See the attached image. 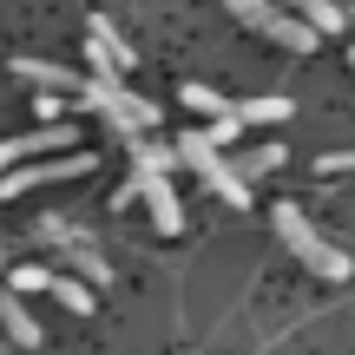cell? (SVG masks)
Here are the masks:
<instances>
[{
  "label": "cell",
  "instance_id": "cell-12",
  "mask_svg": "<svg viewBox=\"0 0 355 355\" xmlns=\"http://www.w3.org/2000/svg\"><path fill=\"white\" fill-rule=\"evenodd\" d=\"M0 322H7V336L20 349H40V322L20 309V290H0Z\"/></svg>",
  "mask_w": 355,
  "mask_h": 355
},
{
  "label": "cell",
  "instance_id": "cell-7",
  "mask_svg": "<svg viewBox=\"0 0 355 355\" xmlns=\"http://www.w3.org/2000/svg\"><path fill=\"white\" fill-rule=\"evenodd\" d=\"M86 60H92V73H132V46H125V33H119L105 13H92V26H86Z\"/></svg>",
  "mask_w": 355,
  "mask_h": 355
},
{
  "label": "cell",
  "instance_id": "cell-10",
  "mask_svg": "<svg viewBox=\"0 0 355 355\" xmlns=\"http://www.w3.org/2000/svg\"><path fill=\"white\" fill-rule=\"evenodd\" d=\"M263 33L277 40L283 53H309V46H316V26H309V20H296V13H270V26H263Z\"/></svg>",
  "mask_w": 355,
  "mask_h": 355
},
{
  "label": "cell",
  "instance_id": "cell-19",
  "mask_svg": "<svg viewBox=\"0 0 355 355\" xmlns=\"http://www.w3.org/2000/svg\"><path fill=\"white\" fill-rule=\"evenodd\" d=\"M204 139H211L217 152H224V145H237V139H243V119H237V112H224V119H211V132H204Z\"/></svg>",
  "mask_w": 355,
  "mask_h": 355
},
{
  "label": "cell",
  "instance_id": "cell-2",
  "mask_svg": "<svg viewBox=\"0 0 355 355\" xmlns=\"http://www.w3.org/2000/svg\"><path fill=\"white\" fill-rule=\"evenodd\" d=\"M178 165H191L204 178V184L217 191V198L230 204V211H250V178L237 171V158H224L204 132H178Z\"/></svg>",
  "mask_w": 355,
  "mask_h": 355
},
{
  "label": "cell",
  "instance_id": "cell-14",
  "mask_svg": "<svg viewBox=\"0 0 355 355\" xmlns=\"http://www.w3.org/2000/svg\"><path fill=\"white\" fill-rule=\"evenodd\" d=\"M303 20L316 26V40H336V33L349 26V13L336 7V0H303Z\"/></svg>",
  "mask_w": 355,
  "mask_h": 355
},
{
  "label": "cell",
  "instance_id": "cell-21",
  "mask_svg": "<svg viewBox=\"0 0 355 355\" xmlns=\"http://www.w3.org/2000/svg\"><path fill=\"white\" fill-rule=\"evenodd\" d=\"M66 112V92H40L33 86V119H60Z\"/></svg>",
  "mask_w": 355,
  "mask_h": 355
},
{
  "label": "cell",
  "instance_id": "cell-13",
  "mask_svg": "<svg viewBox=\"0 0 355 355\" xmlns=\"http://www.w3.org/2000/svg\"><path fill=\"white\" fill-rule=\"evenodd\" d=\"M46 296H53L60 309H73V316H92V283H79V277H60V270H53Z\"/></svg>",
  "mask_w": 355,
  "mask_h": 355
},
{
  "label": "cell",
  "instance_id": "cell-6",
  "mask_svg": "<svg viewBox=\"0 0 355 355\" xmlns=\"http://www.w3.org/2000/svg\"><path fill=\"white\" fill-rule=\"evenodd\" d=\"M132 184H139V198L152 204V224L165 230V237H178V230H184V204H178V191H171V171L132 165Z\"/></svg>",
  "mask_w": 355,
  "mask_h": 355
},
{
  "label": "cell",
  "instance_id": "cell-23",
  "mask_svg": "<svg viewBox=\"0 0 355 355\" xmlns=\"http://www.w3.org/2000/svg\"><path fill=\"white\" fill-rule=\"evenodd\" d=\"M0 257H7V243H0Z\"/></svg>",
  "mask_w": 355,
  "mask_h": 355
},
{
  "label": "cell",
  "instance_id": "cell-15",
  "mask_svg": "<svg viewBox=\"0 0 355 355\" xmlns=\"http://www.w3.org/2000/svg\"><path fill=\"white\" fill-rule=\"evenodd\" d=\"M178 99H184L191 112H204V119H224V112H237V105H230L224 92H211V86H198V79H191V86L178 92Z\"/></svg>",
  "mask_w": 355,
  "mask_h": 355
},
{
  "label": "cell",
  "instance_id": "cell-11",
  "mask_svg": "<svg viewBox=\"0 0 355 355\" xmlns=\"http://www.w3.org/2000/svg\"><path fill=\"white\" fill-rule=\"evenodd\" d=\"M243 125H283V119H296V99H283V92H263V99H243L237 105Z\"/></svg>",
  "mask_w": 355,
  "mask_h": 355
},
{
  "label": "cell",
  "instance_id": "cell-22",
  "mask_svg": "<svg viewBox=\"0 0 355 355\" xmlns=\"http://www.w3.org/2000/svg\"><path fill=\"white\" fill-rule=\"evenodd\" d=\"M349 66H355V46H349Z\"/></svg>",
  "mask_w": 355,
  "mask_h": 355
},
{
  "label": "cell",
  "instance_id": "cell-17",
  "mask_svg": "<svg viewBox=\"0 0 355 355\" xmlns=\"http://www.w3.org/2000/svg\"><path fill=\"white\" fill-rule=\"evenodd\" d=\"M224 7H230V20H243L250 33H263V26H270V13H277L270 0H224Z\"/></svg>",
  "mask_w": 355,
  "mask_h": 355
},
{
  "label": "cell",
  "instance_id": "cell-5",
  "mask_svg": "<svg viewBox=\"0 0 355 355\" xmlns=\"http://www.w3.org/2000/svg\"><path fill=\"white\" fill-rule=\"evenodd\" d=\"M33 230H40V243H53V250H60V257H66V263H73V270H79L86 283H112L105 257H99V250H92V243H86V237L73 230V217H40Z\"/></svg>",
  "mask_w": 355,
  "mask_h": 355
},
{
  "label": "cell",
  "instance_id": "cell-8",
  "mask_svg": "<svg viewBox=\"0 0 355 355\" xmlns=\"http://www.w3.org/2000/svg\"><path fill=\"white\" fill-rule=\"evenodd\" d=\"M66 145H73V125H66V119H46L40 132H20V139H7V145H0V171H7V165H20V158L66 152Z\"/></svg>",
  "mask_w": 355,
  "mask_h": 355
},
{
  "label": "cell",
  "instance_id": "cell-20",
  "mask_svg": "<svg viewBox=\"0 0 355 355\" xmlns=\"http://www.w3.org/2000/svg\"><path fill=\"white\" fill-rule=\"evenodd\" d=\"M316 171H322V178H355V152H322Z\"/></svg>",
  "mask_w": 355,
  "mask_h": 355
},
{
  "label": "cell",
  "instance_id": "cell-4",
  "mask_svg": "<svg viewBox=\"0 0 355 355\" xmlns=\"http://www.w3.org/2000/svg\"><path fill=\"white\" fill-rule=\"evenodd\" d=\"M99 171V158L79 152V145H66V152H46V158H20V171H0V198H26L33 184H66V178H86Z\"/></svg>",
  "mask_w": 355,
  "mask_h": 355
},
{
  "label": "cell",
  "instance_id": "cell-18",
  "mask_svg": "<svg viewBox=\"0 0 355 355\" xmlns=\"http://www.w3.org/2000/svg\"><path fill=\"white\" fill-rule=\"evenodd\" d=\"M277 165H283V145H257L250 158H237V171H243V178H270Z\"/></svg>",
  "mask_w": 355,
  "mask_h": 355
},
{
  "label": "cell",
  "instance_id": "cell-16",
  "mask_svg": "<svg viewBox=\"0 0 355 355\" xmlns=\"http://www.w3.org/2000/svg\"><path fill=\"white\" fill-rule=\"evenodd\" d=\"M46 283H53V263H20V270H7V290H20V296L46 290Z\"/></svg>",
  "mask_w": 355,
  "mask_h": 355
},
{
  "label": "cell",
  "instance_id": "cell-1",
  "mask_svg": "<svg viewBox=\"0 0 355 355\" xmlns=\"http://www.w3.org/2000/svg\"><path fill=\"white\" fill-rule=\"evenodd\" d=\"M270 224H277V237L290 243V257L309 270V277H322V283H343V277H355V263H349L343 250H336L329 237H322L316 224H309L303 211H296V204H277V211H270Z\"/></svg>",
  "mask_w": 355,
  "mask_h": 355
},
{
  "label": "cell",
  "instance_id": "cell-9",
  "mask_svg": "<svg viewBox=\"0 0 355 355\" xmlns=\"http://www.w3.org/2000/svg\"><path fill=\"white\" fill-rule=\"evenodd\" d=\"M13 73L26 86H40V92H66V99H79V86H86L73 66H53V60H13Z\"/></svg>",
  "mask_w": 355,
  "mask_h": 355
},
{
  "label": "cell",
  "instance_id": "cell-3",
  "mask_svg": "<svg viewBox=\"0 0 355 355\" xmlns=\"http://www.w3.org/2000/svg\"><path fill=\"white\" fill-rule=\"evenodd\" d=\"M79 99H86L92 112H105L119 132H125V139H132V132H152V125H158V105L139 99V92H125V73H92L86 86H79Z\"/></svg>",
  "mask_w": 355,
  "mask_h": 355
}]
</instances>
